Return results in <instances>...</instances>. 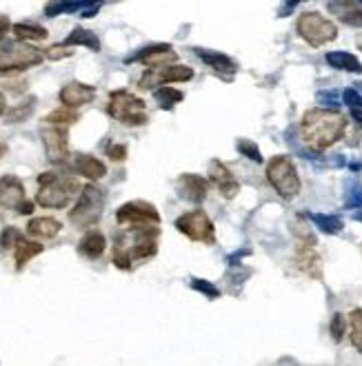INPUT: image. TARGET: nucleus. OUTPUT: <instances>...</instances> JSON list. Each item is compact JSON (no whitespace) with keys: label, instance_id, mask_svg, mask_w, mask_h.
<instances>
[{"label":"nucleus","instance_id":"nucleus-1","mask_svg":"<svg viewBox=\"0 0 362 366\" xmlns=\"http://www.w3.org/2000/svg\"><path fill=\"white\" fill-rule=\"evenodd\" d=\"M347 118L340 111L331 109H309L300 120V135L313 151H324L334 147L347 131Z\"/></svg>","mask_w":362,"mask_h":366},{"label":"nucleus","instance_id":"nucleus-2","mask_svg":"<svg viewBox=\"0 0 362 366\" xmlns=\"http://www.w3.org/2000/svg\"><path fill=\"white\" fill-rule=\"evenodd\" d=\"M78 191H83V187L74 176L60 174V171H44L38 176L36 202L44 209H65Z\"/></svg>","mask_w":362,"mask_h":366},{"label":"nucleus","instance_id":"nucleus-3","mask_svg":"<svg viewBox=\"0 0 362 366\" xmlns=\"http://www.w3.org/2000/svg\"><path fill=\"white\" fill-rule=\"evenodd\" d=\"M107 113L114 120L127 124V127H142L149 122V113H147L145 100L133 96L127 89H118L109 94L107 102Z\"/></svg>","mask_w":362,"mask_h":366},{"label":"nucleus","instance_id":"nucleus-4","mask_svg":"<svg viewBox=\"0 0 362 366\" xmlns=\"http://www.w3.org/2000/svg\"><path fill=\"white\" fill-rule=\"evenodd\" d=\"M44 60V51L20 40H0V76L25 72Z\"/></svg>","mask_w":362,"mask_h":366},{"label":"nucleus","instance_id":"nucleus-5","mask_svg":"<svg viewBox=\"0 0 362 366\" xmlns=\"http://www.w3.org/2000/svg\"><path fill=\"white\" fill-rule=\"evenodd\" d=\"M103 211H105V191L96 185H87L83 187L78 202L69 211V222L78 228H92L103 218Z\"/></svg>","mask_w":362,"mask_h":366},{"label":"nucleus","instance_id":"nucleus-6","mask_svg":"<svg viewBox=\"0 0 362 366\" xmlns=\"http://www.w3.org/2000/svg\"><path fill=\"white\" fill-rule=\"evenodd\" d=\"M267 180L282 200H293L300 193V176L289 156H276L269 160Z\"/></svg>","mask_w":362,"mask_h":366},{"label":"nucleus","instance_id":"nucleus-7","mask_svg":"<svg viewBox=\"0 0 362 366\" xmlns=\"http://www.w3.org/2000/svg\"><path fill=\"white\" fill-rule=\"evenodd\" d=\"M296 29L298 36L307 44H311V47H322V44H329L338 38L336 22L324 18L318 11H304V14H300Z\"/></svg>","mask_w":362,"mask_h":366},{"label":"nucleus","instance_id":"nucleus-8","mask_svg":"<svg viewBox=\"0 0 362 366\" xmlns=\"http://www.w3.org/2000/svg\"><path fill=\"white\" fill-rule=\"evenodd\" d=\"M176 228L185 238L194 240V242L216 244V228H213L211 218L202 209H194V211L183 213L176 220Z\"/></svg>","mask_w":362,"mask_h":366},{"label":"nucleus","instance_id":"nucleus-9","mask_svg":"<svg viewBox=\"0 0 362 366\" xmlns=\"http://www.w3.org/2000/svg\"><path fill=\"white\" fill-rule=\"evenodd\" d=\"M127 233H129L131 262L151 260L158 253V235H161V228H158V224L129 226Z\"/></svg>","mask_w":362,"mask_h":366},{"label":"nucleus","instance_id":"nucleus-10","mask_svg":"<svg viewBox=\"0 0 362 366\" xmlns=\"http://www.w3.org/2000/svg\"><path fill=\"white\" fill-rule=\"evenodd\" d=\"M116 222L127 226H142V224H161V213L151 202L131 200L124 202L116 211Z\"/></svg>","mask_w":362,"mask_h":366},{"label":"nucleus","instance_id":"nucleus-11","mask_svg":"<svg viewBox=\"0 0 362 366\" xmlns=\"http://www.w3.org/2000/svg\"><path fill=\"white\" fill-rule=\"evenodd\" d=\"M176 58L178 56L172 44L158 42V44H149V47H142L140 51L127 56L124 63H142L149 67V69H165V67H172Z\"/></svg>","mask_w":362,"mask_h":366},{"label":"nucleus","instance_id":"nucleus-12","mask_svg":"<svg viewBox=\"0 0 362 366\" xmlns=\"http://www.w3.org/2000/svg\"><path fill=\"white\" fill-rule=\"evenodd\" d=\"M194 78V69H189L185 65H172L165 69H147L140 78V89H154L158 85H172V83H189Z\"/></svg>","mask_w":362,"mask_h":366},{"label":"nucleus","instance_id":"nucleus-13","mask_svg":"<svg viewBox=\"0 0 362 366\" xmlns=\"http://www.w3.org/2000/svg\"><path fill=\"white\" fill-rule=\"evenodd\" d=\"M42 135V144H44V151H47L49 163L54 165H60L69 156V133H67L65 127H44L40 129Z\"/></svg>","mask_w":362,"mask_h":366},{"label":"nucleus","instance_id":"nucleus-14","mask_svg":"<svg viewBox=\"0 0 362 366\" xmlns=\"http://www.w3.org/2000/svg\"><path fill=\"white\" fill-rule=\"evenodd\" d=\"M209 182L220 191V196L227 198V200H233L236 196H238V191H240V185H238V180L233 178L231 169L224 163H220V160H211V165H209Z\"/></svg>","mask_w":362,"mask_h":366},{"label":"nucleus","instance_id":"nucleus-15","mask_svg":"<svg viewBox=\"0 0 362 366\" xmlns=\"http://www.w3.org/2000/svg\"><path fill=\"white\" fill-rule=\"evenodd\" d=\"M176 191L183 200L194 202V204H202L207 200L209 182L198 174H183L176 180Z\"/></svg>","mask_w":362,"mask_h":366},{"label":"nucleus","instance_id":"nucleus-16","mask_svg":"<svg viewBox=\"0 0 362 366\" xmlns=\"http://www.w3.org/2000/svg\"><path fill=\"white\" fill-rule=\"evenodd\" d=\"M293 265L298 271H302L304 276H309L313 280H322V260L315 251V244H298L296 253H293Z\"/></svg>","mask_w":362,"mask_h":366},{"label":"nucleus","instance_id":"nucleus-17","mask_svg":"<svg viewBox=\"0 0 362 366\" xmlns=\"http://www.w3.org/2000/svg\"><path fill=\"white\" fill-rule=\"evenodd\" d=\"M63 107H69V109H78V107H85L89 102H94L96 98V87L92 85H85V83H67L60 94H58Z\"/></svg>","mask_w":362,"mask_h":366},{"label":"nucleus","instance_id":"nucleus-18","mask_svg":"<svg viewBox=\"0 0 362 366\" xmlns=\"http://www.w3.org/2000/svg\"><path fill=\"white\" fill-rule=\"evenodd\" d=\"M25 185L18 176L0 178V209H16L25 202Z\"/></svg>","mask_w":362,"mask_h":366},{"label":"nucleus","instance_id":"nucleus-19","mask_svg":"<svg viewBox=\"0 0 362 366\" xmlns=\"http://www.w3.org/2000/svg\"><path fill=\"white\" fill-rule=\"evenodd\" d=\"M327 9L349 27H362V0H340V3H327Z\"/></svg>","mask_w":362,"mask_h":366},{"label":"nucleus","instance_id":"nucleus-20","mask_svg":"<svg viewBox=\"0 0 362 366\" xmlns=\"http://www.w3.org/2000/svg\"><path fill=\"white\" fill-rule=\"evenodd\" d=\"M107 249V238L98 231V228H89L78 242V253L85 256L87 260H98Z\"/></svg>","mask_w":362,"mask_h":366},{"label":"nucleus","instance_id":"nucleus-21","mask_svg":"<svg viewBox=\"0 0 362 366\" xmlns=\"http://www.w3.org/2000/svg\"><path fill=\"white\" fill-rule=\"evenodd\" d=\"M194 51H196L198 58H200L202 63H207L216 74H222V76L229 74V76H233L236 72H238V65H236V60H231L229 56H224V53H220V51L200 49V47H196Z\"/></svg>","mask_w":362,"mask_h":366},{"label":"nucleus","instance_id":"nucleus-22","mask_svg":"<svg viewBox=\"0 0 362 366\" xmlns=\"http://www.w3.org/2000/svg\"><path fill=\"white\" fill-rule=\"evenodd\" d=\"M74 169H76L83 178L92 180V182L103 180V178L107 176V167H105V163H100L98 158L89 156V153H78V156L74 158Z\"/></svg>","mask_w":362,"mask_h":366},{"label":"nucleus","instance_id":"nucleus-23","mask_svg":"<svg viewBox=\"0 0 362 366\" xmlns=\"http://www.w3.org/2000/svg\"><path fill=\"white\" fill-rule=\"evenodd\" d=\"M63 224L56 220V218H47V215H42V218H31L27 224V233L31 238H38V240H51L60 233Z\"/></svg>","mask_w":362,"mask_h":366},{"label":"nucleus","instance_id":"nucleus-24","mask_svg":"<svg viewBox=\"0 0 362 366\" xmlns=\"http://www.w3.org/2000/svg\"><path fill=\"white\" fill-rule=\"evenodd\" d=\"M324 60L329 67H334V69L349 72V74H362V63L349 51H329L324 56Z\"/></svg>","mask_w":362,"mask_h":366},{"label":"nucleus","instance_id":"nucleus-25","mask_svg":"<svg viewBox=\"0 0 362 366\" xmlns=\"http://www.w3.org/2000/svg\"><path fill=\"white\" fill-rule=\"evenodd\" d=\"M65 47H87L92 51H100V40L94 31L83 29V27H76L69 36L65 38Z\"/></svg>","mask_w":362,"mask_h":366},{"label":"nucleus","instance_id":"nucleus-26","mask_svg":"<svg viewBox=\"0 0 362 366\" xmlns=\"http://www.w3.org/2000/svg\"><path fill=\"white\" fill-rule=\"evenodd\" d=\"M44 251V247L40 244V242H31V240H20L18 242V247L14 249V260H16V269L20 271V269H25V265H29V262L36 258V256H40Z\"/></svg>","mask_w":362,"mask_h":366},{"label":"nucleus","instance_id":"nucleus-27","mask_svg":"<svg viewBox=\"0 0 362 366\" xmlns=\"http://www.w3.org/2000/svg\"><path fill=\"white\" fill-rule=\"evenodd\" d=\"M307 218L327 235H338L345 228L343 218H338V215H331V213H309Z\"/></svg>","mask_w":362,"mask_h":366},{"label":"nucleus","instance_id":"nucleus-28","mask_svg":"<svg viewBox=\"0 0 362 366\" xmlns=\"http://www.w3.org/2000/svg\"><path fill=\"white\" fill-rule=\"evenodd\" d=\"M11 31H14L16 40L20 42H29V40H44L49 36L47 29L40 27V25H33V22H18V25L11 27Z\"/></svg>","mask_w":362,"mask_h":366},{"label":"nucleus","instance_id":"nucleus-29","mask_svg":"<svg viewBox=\"0 0 362 366\" xmlns=\"http://www.w3.org/2000/svg\"><path fill=\"white\" fill-rule=\"evenodd\" d=\"M78 111L76 109H69V107H60V109H56V111H51L49 116H44V124L47 127H69V124H74V122H78Z\"/></svg>","mask_w":362,"mask_h":366},{"label":"nucleus","instance_id":"nucleus-30","mask_svg":"<svg viewBox=\"0 0 362 366\" xmlns=\"http://www.w3.org/2000/svg\"><path fill=\"white\" fill-rule=\"evenodd\" d=\"M154 98H156V102L163 109H174L178 102L185 100V94H183V91L174 89V87H158L154 91Z\"/></svg>","mask_w":362,"mask_h":366},{"label":"nucleus","instance_id":"nucleus-31","mask_svg":"<svg viewBox=\"0 0 362 366\" xmlns=\"http://www.w3.org/2000/svg\"><path fill=\"white\" fill-rule=\"evenodd\" d=\"M33 107H36V98H29L27 102H20V105H14L7 111V122L9 124H18V122H25L31 113Z\"/></svg>","mask_w":362,"mask_h":366},{"label":"nucleus","instance_id":"nucleus-32","mask_svg":"<svg viewBox=\"0 0 362 366\" xmlns=\"http://www.w3.org/2000/svg\"><path fill=\"white\" fill-rule=\"evenodd\" d=\"M89 3H49L44 7V16L47 18H56L60 14H83V9Z\"/></svg>","mask_w":362,"mask_h":366},{"label":"nucleus","instance_id":"nucleus-33","mask_svg":"<svg viewBox=\"0 0 362 366\" xmlns=\"http://www.w3.org/2000/svg\"><path fill=\"white\" fill-rule=\"evenodd\" d=\"M349 328H352V344L362 356V308H354L349 313Z\"/></svg>","mask_w":362,"mask_h":366},{"label":"nucleus","instance_id":"nucleus-34","mask_svg":"<svg viewBox=\"0 0 362 366\" xmlns=\"http://www.w3.org/2000/svg\"><path fill=\"white\" fill-rule=\"evenodd\" d=\"M345 207L358 211L362 209V185L358 180H349L347 182V193H345Z\"/></svg>","mask_w":362,"mask_h":366},{"label":"nucleus","instance_id":"nucleus-35","mask_svg":"<svg viewBox=\"0 0 362 366\" xmlns=\"http://www.w3.org/2000/svg\"><path fill=\"white\" fill-rule=\"evenodd\" d=\"M20 240H25V235L20 233V228L16 226H5L3 233H0V247H3L5 251H14L18 247Z\"/></svg>","mask_w":362,"mask_h":366},{"label":"nucleus","instance_id":"nucleus-36","mask_svg":"<svg viewBox=\"0 0 362 366\" xmlns=\"http://www.w3.org/2000/svg\"><path fill=\"white\" fill-rule=\"evenodd\" d=\"M236 149H238V153L242 156V158H249L252 163H256V165H260L263 163V153H260V149H258V144L254 142V140H247V138H242V140H238V144H236Z\"/></svg>","mask_w":362,"mask_h":366},{"label":"nucleus","instance_id":"nucleus-37","mask_svg":"<svg viewBox=\"0 0 362 366\" xmlns=\"http://www.w3.org/2000/svg\"><path fill=\"white\" fill-rule=\"evenodd\" d=\"M189 284H191V289L198 291V293H202V295L207 297V300H218V297L222 295V293H220V289L216 287V284H211V282H207V280L191 278V280H189Z\"/></svg>","mask_w":362,"mask_h":366},{"label":"nucleus","instance_id":"nucleus-38","mask_svg":"<svg viewBox=\"0 0 362 366\" xmlns=\"http://www.w3.org/2000/svg\"><path fill=\"white\" fill-rule=\"evenodd\" d=\"M347 328H349V319L343 313H334L331 322H329V333H331L334 342H343Z\"/></svg>","mask_w":362,"mask_h":366},{"label":"nucleus","instance_id":"nucleus-39","mask_svg":"<svg viewBox=\"0 0 362 366\" xmlns=\"http://www.w3.org/2000/svg\"><path fill=\"white\" fill-rule=\"evenodd\" d=\"M291 231H293V235H296L302 244H315V235L309 231V224L304 222L302 218H296L291 222Z\"/></svg>","mask_w":362,"mask_h":366},{"label":"nucleus","instance_id":"nucleus-40","mask_svg":"<svg viewBox=\"0 0 362 366\" xmlns=\"http://www.w3.org/2000/svg\"><path fill=\"white\" fill-rule=\"evenodd\" d=\"M343 100L349 109H362V85H354V87L345 89Z\"/></svg>","mask_w":362,"mask_h":366},{"label":"nucleus","instance_id":"nucleus-41","mask_svg":"<svg viewBox=\"0 0 362 366\" xmlns=\"http://www.w3.org/2000/svg\"><path fill=\"white\" fill-rule=\"evenodd\" d=\"M318 102H320V109L338 111V94H336V91H320Z\"/></svg>","mask_w":362,"mask_h":366},{"label":"nucleus","instance_id":"nucleus-42","mask_svg":"<svg viewBox=\"0 0 362 366\" xmlns=\"http://www.w3.org/2000/svg\"><path fill=\"white\" fill-rule=\"evenodd\" d=\"M74 51H69V47H65V44H54V47L44 49V58L49 60H60V58H69Z\"/></svg>","mask_w":362,"mask_h":366},{"label":"nucleus","instance_id":"nucleus-43","mask_svg":"<svg viewBox=\"0 0 362 366\" xmlns=\"http://www.w3.org/2000/svg\"><path fill=\"white\" fill-rule=\"evenodd\" d=\"M107 156L114 160V163H122V160H127V147L124 144H109Z\"/></svg>","mask_w":362,"mask_h":366},{"label":"nucleus","instance_id":"nucleus-44","mask_svg":"<svg viewBox=\"0 0 362 366\" xmlns=\"http://www.w3.org/2000/svg\"><path fill=\"white\" fill-rule=\"evenodd\" d=\"M11 27H14V25H11V22H9V18H7L5 14H0V40H5L7 31H9Z\"/></svg>","mask_w":362,"mask_h":366},{"label":"nucleus","instance_id":"nucleus-45","mask_svg":"<svg viewBox=\"0 0 362 366\" xmlns=\"http://www.w3.org/2000/svg\"><path fill=\"white\" fill-rule=\"evenodd\" d=\"M98 9H100V3H89V5L83 9L81 18H92V16H96V14H98Z\"/></svg>","mask_w":362,"mask_h":366},{"label":"nucleus","instance_id":"nucleus-46","mask_svg":"<svg viewBox=\"0 0 362 366\" xmlns=\"http://www.w3.org/2000/svg\"><path fill=\"white\" fill-rule=\"evenodd\" d=\"M18 213H20V215H31V213H33V204H31L29 200H25V202H22L20 207H18Z\"/></svg>","mask_w":362,"mask_h":366},{"label":"nucleus","instance_id":"nucleus-47","mask_svg":"<svg viewBox=\"0 0 362 366\" xmlns=\"http://www.w3.org/2000/svg\"><path fill=\"white\" fill-rule=\"evenodd\" d=\"M5 113H7V98L3 91H0V116H5Z\"/></svg>","mask_w":362,"mask_h":366},{"label":"nucleus","instance_id":"nucleus-48","mask_svg":"<svg viewBox=\"0 0 362 366\" xmlns=\"http://www.w3.org/2000/svg\"><path fill=\"white\" fill-rule=\"evenodd\" d=\"M352 118L362 127V109H352Z\"/></svg>","mask_w":362,"mask_h":366},{"label":"nucleus","instance_id":"nucleus-49","mask_svg":"<svg viewBox=\"0 0 362 366\" xmlns=\"http://www.w3.org/2000/svg\"><path fill=\"white\" fill-rule=\"evenodd\" d=\"M296 5H298V3H287L285 7H282V16H287L291 9H296Z\"/></svg>","mask_w":362,"mask_h":366},{"label":"nucleus","instance_id":"nucleus-50","mask_svg":"<svg viewBox=\"0 0 362 366\" xmlns=\"http://www.w3.org/2000/svg\"><path fill=\"white\" fill-rule=\"evenodd\" d=\"M354 218H356L358 222H362V209H358V211H354Z\"/></svg>","mask_w":362,"mask_h":366},{"label":"nucleus","instance_id":"nucleus-51","mask_svg":"<svg viewBox=\"0 0 362 366\" xmlns=\"http://www.w3.org/2000/svg\"><path fill=\"white\" fill-rule=\"evenodd\" d=\"M358 47H360V49H362V36H360V38H358Z\"/></svg>","mask_w":362,"mask_h":366}]
</instances>
